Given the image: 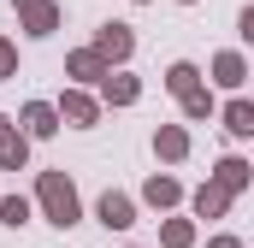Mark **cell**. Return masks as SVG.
<instances>
[{"label":"cell","instance_id":"cell-1","mask_svg":"<svg viewBox=\"0 0 254 248\" xmlns=\"http://www.w3.org/2000/svg\"><path fill=\"white\" fill-rule=\"evenodd\" d=\"M42 201H48V213H54L60 225H71V219H77V195H71V184H65V178H54V172L42 178Z\"/></svg>","mask_w":254,"mask_h":248},{"label":"cell","instance_id":"cell-2","mask_svg":"<svg viewBox=\"0 0 254 248\" xmlns=\"http://www.w3.org/2000/svg\"><path fill=\"white\" fill-rule=\"evenodd\" d=\"M101 219H107V225H130V201L125 195H107V201H101Z\"/></svg>","mask_w":254,"mask_h":248},{"label":"cell","instance_id":"cell-3","mask_svg":"<svg viewBox=\"0 0 254 248\" xmlns=\"http://www.w3.org/2000/svg\"><path fill=\"white\" fill-rule=\"evenodd\" d=\"M24 124H30L36 136H48V130H54V113H48V107H30V113H24Z\"/></svg>","mask_w":254,"mask_h":248},{"label":"cell","instance_id":"cell-4","mask_svg":"<svg viewBox=\"0 0 254 248\" xmlns=\"http://www.w3.org/2000/svg\"><path fill=\"white\" fill-rule=\"evenodd\" d=\"M231 130H237V136H249V130H254V113H249V107H243V101L231 107Z\"/></svg>","mask_w":254,"mask_h":248},{"label":"cell","instance_id":"cell-5","mask_svg":"<svg viewBox=\"0 0 254 248\" xmlns=\"http://www.w3.org/2000/svg\"><path fill=\"white\" fill-rule=\"evenodd\" d=\"M6 65H12V54H6V48H0V71H6Z\"/></svg>","mask_w":254,"mask_h":248}]
</instances>
